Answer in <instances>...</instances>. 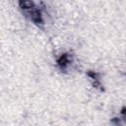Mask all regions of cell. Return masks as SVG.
Listing matches in <instances>:
<instances>
[{"mask_svg":"<svg viewBox=\"0 0 126 126\" xmlns=\"http://www.w3.org/2000/svg\"><path fill=\"white\" fill-rule=\"evenodd\" d=\"M71 61H72V57H71L69 54H63V55L58 59L57 64H58V66L63 70V69H65V68L71 63Z\"/></svg>","mask_w":126,"mask_h":126,"instance_id":"1","label":"cell"},{"mask_svg":"<svg viewBox=\"0 0 126 126\" xmlns=\"http://www.w3.org/2000/svg\"><path fill=\"white\" fill-rule=\"evenodd\" d=\"M19 5L22 9L28 10V11H31L34 8L33 2L32 0H19Z\"/></svg>","mask_w":126,"mask_h":126,"instance_id":"2","label":"cell"},{"mask_svg":"<svg viewBox=\"0 0 126 126\" xmlns=\"http://www.w3.org/2000/svg\"><path fill=\"white\" fill-rule=\"evenodd\" d=\"M121 114H122L123 118H124V119H126V108H123V110L121 111Z\"/></svg>","mask_w":126,"mask_h":126,"instance_id":"3","label":"cell"}]
</instances>
